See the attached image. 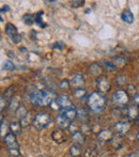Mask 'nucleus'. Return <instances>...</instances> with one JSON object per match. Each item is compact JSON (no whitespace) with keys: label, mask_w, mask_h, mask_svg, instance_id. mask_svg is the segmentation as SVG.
Here are the masks:
<instances>
[{"label":"nucleus","mask_w":139,"mask_h":157,"mask_svg":"<svg viewBox=\"0 0 139 157\" xmlns=\"http://www.w3.org/2000/svg\"><path fill=\"white\" fill-rule=\"evenodd\" d=\"M39 157H49V156H39Z\"/></svg>","instance_id":"a18cd8bd"},{"label":"nucleus","mask_w":139,"mask_h":157,"mask_svg":"<svg viewBox=\"0 0 139 157\" xmlns=\"http://www.w3.org/2000/svg\"><path fill=\"white\" fill-rule=\"evenodd\" d=\"M112 101L117 105H125L127 104V101H129V94H127L126 91L124 90H118L116 91L114 94H112Z\"/></svg>","instance_id":"20e7f679"},{"label":"nucleus","mask_w":139,"mask_h":157,"mask_svg":"<svg viewBox=\"0 0 139 157\" xmlns=\"http://www.w3.org/2000/svg\"><path fill=\"white\" fill-rule=\"evenodd\" d=\"M63 47H64V44L62 43V42H57V43L54 44V48L55 49H63Z\"/></svg>","instance_id":"e433bc0d"},{"label":"nucleus","mask_w":139,"mask_h":157,"mask_svg":"<svg viewBox=\"0 0 139 157\" xmlns=\"http://www.w3.org/2000/svg\"><path fill=\"white\" fill-rule=\"evenodd\" d=\"M19 105H21V104H19L18 97H12V99H11V101H10V105H9V110H10V112H12V111L16 112Z\"/></svg>","instance_id":"6ab92c4d"},{"label":"nucleus","mask_w":139,"mask_h":157,"mask_svg":"<svg viewBox=\"0 0 139 157\" xmlns=\"http://www.w3.org/2000/svg\"><path fill=\"white\" fill-rule=\"evenodd\" d=\"M52 140L56 141L57 143H62L65 141L64 132L61 129H55L52 134Z\"/></svg>","instance_id":"9b49d317"},{"label":"nucleus","mask_w":139,"mask_h":157,"mask_svg":"<svg viewBox=\"0 0 139 157\" xmlns=\"http://www.w3.org/2000/svg\"><path fill=\"white\" fill-rule=\"evenodd\" d=\"M133 103L135 104L136 106H139V93L136 94L135 96L133 97Z\"/></svg>","instance_id":"ea45409f"},{"label":"nucleus","mask_w":139,"mask_h":157,"mask_svg":"<svg viewBox=\"0 0 139 157\" xmlns=\"http://www.w3.org/2000/svg\"><path fill=\"white\" fill-rule=\"evenodd\" d=\"M42 17H43V12H39L37 14V16H35V21H37V24L40 26V27L44 28L45 27V24H43V19H42Z\"/></svg>","instance_id":"bb28decb"},{"label":"nucleus","mask_w":139,"mask_h":157,"mask_svg":"<svg viewBox=\"0 0 139 157\" xmlns=\"http://www.w3.org/2000/svg\"><path fill=\"white\" fill-rule=\"evenodd\" d=\"M9 10H10V6H4L3 8L1 9V13H6V12H8Z\"/></svg>","instance_id":"a19ab883"},{"label":"nucleus","mask_w":139,"mask_h":157,"mask_svg":"<svg viewBox=\"0 0 139 157\" xmlns=\"http://www.w3.org/2000/svg\"><path fill=\"white\" fill-rule=\"evenodd\" d=\"M6 33L11 37L12 35L16 34V33H18V32H17V28L15 27L13 24H6Z\"/></svg>","instance_id":"aec40b11"},{"label":"nucleus","mask_w":139,"mask_h":157,"mask_svg":"<svg viewBox=\"0 0 139 157\" xmlns=\"http://www.w3.org/2000/svg\"><path fill=\"white\" fill-rule=\"evenodd\" d=\"M2 68H3L4 71H13L15 68V64L11 60H6V61H3Z\"/></svg>","instance_id":"b1692460"},{"label":"nucleus","mask_w":139,"mask_h":157,"mask_svg":"<svg viewBox=\"0 0 139 157\" xmlns=\"http://www.w3.org/2000/svg\"><path fill=\"white\" fill-rule=\"evenodd\" d=\"M98 138L101 142H108L112 139V132L109 129H102L98 132Z\"/></svg>","instance_id":"9d476101"},{"label":"nucleus","mask_w":139,"mask_h":157,"mask_svg":"<svg viewBox=\"0 0 139 157\" xmlns=\"http://www.w3.org/2000/svg\"><path fill=\"white\" fill-rule=\"evenodd\" d=\"M21 124L23 127H27V126L30 124V113L29 112H28L23 119H21Z\"/></svg>","instance_id":"c85d7f7f"},{"label":"nucleus","mask_w":139,"mask_h":157,"mask_svg":"<svg viewBox=\"0 0 139 157\" xmlns=\"http://www.w3.org/2000/svg\"><path fill=\"white\" fill-rule=\"evenodd\" d=\"M137 139H138V140H139V132H138V134H137Z\"/></svg>","instance_id":"c03bdc74"},{"label":"nucleus","mask_w":139,"mask_h":157,"mask_svg":"<svg viewBox=\"0 0 139 157\" xmlns=\"http://www.w3.org/2000/svg\"><path fill=\"white\" fill-rule=\"evenodd\" d=\"M105 67L107 68L108 72H114L116 70V64H114L112 62H109V61H105Z\"/></svg>","instance_id":"2f4dec72"},{"label":"nucleus","mask_w":139,"mask_h":157,"mask_svg":"<svg viewBox=\"0 0 139 157\" xmlns=\"http://www.w3.org/2000/svg\"><path fill=\"white\" fill-rule=\"evenodd\" d=\"M83 157H96V152L91 147H88L83 153Z\"/></svg>","instance_id":"393cba45"},{"label":"nucleus","mask_w":139,"mask_h":157,"mask_svg":"<svg viewBox=\"0 0 139 157\" xmlns=\"http://www.w3.org/2000/svg\"><path fill=\"white\" fill-rule=\"evenodd\" d=\"M77 116H78L81 120H87V119L89 118V117H88V113L86 112V110L83 109V108H79V109H77Z\"/></svg>","instance_id":"cd10ccee"},{"label":"nucleus","mask_w":139,"mask_h":157,"mask_svg":"<svg viewBox=\"0 0 139 157\" xmlns=\"http://www.w3.org/2000/svg\"><path fill=\"white\" fill-rule=\"evenodd\" d=\"M49 107L52 108L54 111H58V110H61V107H60V105H59V103H58V101H57V98L56 99H54V101L50 103V105H49Z\"/></svg>","instance_id":"7c9ffc66"},{"label":"nucleus","mask_w":139,"mask_h":157,"mask_svg":"<svg viewBox=\"0 0 139 157\" xmlns=\"http://www.w3.org/2000/svg\"><path fill=\"white\" fill-rule=\"evenodd\" d=\"M57 101H58L59 105H60L61 110L64 109V108L70 107V106H73L72 101H71V99L69 98V96H67V95H60V96L57 98Z\"/></svg>","instance_id":"f8f14e48"},{"label":"nucleus","mask_w":139,"mask_h":157,"mask_svg":"<svg viewBox=\"0 0 139 157\" xmlns=\"http://www.w3.org/2000/svg\"><path fill=\"white\" fill-rule=\"evenodd\" d=\"M28 98L32 104L37 106H49L54 99H56V95L54 92L49 90H31L30 94L28 95Z\"/></svg>","instance_id":"f257e3e1"},{"label":"nucleus","mask_w":139,"mask_h":157,"mask_svg":"<svg viewBox=\"0 0 139 157\" xmlns=\"http://www.w3.org/2000/svg\"><path fill=\"white\" fill-rule=\"evenodd\" d=\"M116 81H117V85L118 86H124L127 83V78H126V76H124V75H120V76L117 77Z\"/></svg>","instance_id":"a878e982"},{"label":"nucleus","mask_w":139,"mask_h":157,"mask_svg":"<svg viewBox=\"0 0 139 157\" xmlns=\"http://www.w3.org/2000/svg\"><path fill=\"white\" fill-rule=\"evenodd\" d=\"M33 18H34V16L31 14H26V15H24V17H23V19H24V21H25L26 25H32L33 21H34Z\"/></svg>","instance_id":"c756f323"},{"label":"nucleus","mask_w":139,"mask_h":157,"mask_svg":"<svg viewBox=\"0 0 139 157\" xmlns=\"http://www.w3.org/2000/svg\"><path fill=\"white\" fill-rule=\"evenodd\" d=\"M96 86H98V89L100 90L101 93H106L110 90V82L109 79L105 76H101L96 80Z\"/></svg>","instance_id":"39448f33"},{"label":"nucleus","mask_w":139,"mask_h":157,"mask_svg":"<svg viewBox=\"0 0 139 157\" xmlns=\"http://www.w3.org/2000/svg\"><path fill=\"white\" fill-rule=\"evenodd\" d=\"M83 3H85V1H83V0H78V1L74 0V1H72V4L74 6H83Z\"/></svg>","instance_id":"4c0bfd02"},{"label":"nucleus","mask_w":139,"mask_h":157,"mask_svg":"<svg viewBox=\"0 0 139 157\" xmlns=\"http://www.w3.org/2000/svg\"><path fill=\"white\" fill-rule=\"evenodd\" d=\"M131 128V124L129 121L126 120H121L114 124V130L118 132L119 135H125Z\"/></svg>","instance_id":"423d86ee"},{"label":"nucleus","mask_w":139,"mask_h":157,"mask_svg":"<svg viewBox=\"0 0 139 157\" xmlns=\"http://www.w3.org/2000/svg\"><path fill=\"white\" fill-rule=\"evenodd\" d=\"M50 122H52V118L48 113H37L34 117L33 121H32L33 125L37 128H40V129L48 127Z\"/></svg>","instance_id":"7ed1b4c3"},{"label":"nucleus","mask_w":139,"mask_h":157,"mask_svg":"<svg viewBox=\"0 0 139 157\" xmlns=\"http://www.w3.org/2000/svg\"><path fill=\"white\" fill-rule=\"evenodd\" d=\"M4 143H6V145L9 147V149L19 147L18 143H17V140H16V137H15V135L12 134V132L6 134V136H4Z\"/></svg>","instance_id":"0eeeda50"},{"label":"nucleus","mask_w":139,"mask_h":157,"mask_svg":"<svg viewBox=\"0 0 139 157\" xmlns=\"http://www.w3.org/2000/svg\"><path fill=\"white\" fill-rule=\"evenodd\" d=\"M126 157H138V156L136 155V154H129V155L126 156Z\"/></svg>","instance_id":"79ce46f5"},{"label":"nucleus","mask_w":139,"mask_h":157,"mask_svg":"<svg viewBox=\"0 0 139 157\" xmlns=\"http://www.w3.org/2000/svg\"><path fill=\"white\" fill-rule=\"evenodd\" d=\"M27 113H28V111H27V109H26L24 105H19V107L17 108L16 112H15V114H16V116L18 117V118H21V119H23Z\"/></svg>","instance_id":"5701e85b"},{"label":"nucleus","mask_w":139,"mask_h":157,"mask_svg":"<svg viewBox=\"0 0 139 157\" xmlns=\"http://www.w3.org/2000/svg\"><path fill=\"white\" fill-rule=\"evenodd\" d=\"M6 120H3V118H1V129H0V132H1V135L3 136L4 132H6Z\"/></svg>","instance_id":"c9c22d12"},{"label":"nucleus","mask_w":139,"mask_h":157,"mask_svg":"<svg viewBox=\"0 0 139 157\" xmlns=\"http://www.w3.org/2000/svg\"><path fill=\"white\" fill-rule=\"evenodd\" d=\"M56 124L61 129H67V128H69L71 126V121L65 118L63 114H59L56 118Z\"/></svg>","instance_id":"1a4fd4ad"},{"label":"nucleus","mask_w":139,"mask_h":157,"mask_svg":"<svg viewBox=\"0 0 139 157\" xmlns=\"http://www.w3.org/2000/svg\"><path fill=\"white\" fill-rule=\"evenodd\" d=\"M106 104H107V98L101 92H93L88 96L87 105L89 109L93 112H101L105 109Z\"/></svg>","instance_id":"f03ea898"},{"label":"nucleus","mask_w":139,"mask_h":157,"mask_svg":"<svg viewBox=\"0 0 139 157\" xmlns=\"http://www.w3.org/2000/svg\"><path fill=\"white\" fill-rule=\"evenodd\" d=\"M4 106H6V96H4V95H1V108H0L1 112L3 111Z\"/></svg>","instance_id":"58836bf2"},{"label":"nucleus","mask_w":139,"mask_h":157,"mask_svg":"<svg viewBox=\"0 0 139 157\" xmlns=\"http://www.w3.org/2000/svg\"><path fill=\"white\" fill-rule=\"evenodd\" d=\"M74 97H76L77 99H80V101H83V99H85V97L87 96V91H86L85 89H77L74 91Z\"/></svg>","instance_id":"4be33fe9"},{"label":"nucleus","mask_w":139,"mask_h":157,"mask_svg":"<svg viewBox=\"0 0 139 157\" xmlns=\"http://www.w3.org/2000/svg\"><path fill=\"white\" fill-rule=\"evenodd\" d=\"M83 81H85V78H83V75L76 74V75H74V77H73V79H72V85L73 86H80L83 83Z\"/></svg>","instance_id":"412c9836"},{"label":"nucleus","mask_w":139,"mask_h":157,"mask_svg":"<svg viewBox=\"0 0 139 157\" xmlns=\"http://www.w3.org/2000/svg\"><path fill=\"white\" fill-rule=\"evenodd\" d=\"M121 18H122V21H124V23L133 24L134 15H133V13L129 10V9H125V10H123V12L121 13Z\"/></svg>","instance_id":"4468645a"},{"label":"nucleus","mask_w":139,"mask_h":157,"mask_svg":"<svg viewBox=\"0 0 139 157\" xmlns=\"http://www.w3.org/2000/svg\"><path fill=\"white\" fill-rule=\"evenodd\" d=\"M69 152H70V155L72 156V157H79V156H81V154H83V151H81V145L74 143L73 145H71Z\"/></svg>","instance_id":"dca6fc26"},{"label":"nucleus","mask_w":139,"mask_h":157,"mask_svg":"<svg viewBox=\"0 0 139 157\" xmlns=\"http://www.w3.org/2000/svg\"><path fill=\"white\" fill-rule=\"evenodd\" d=\"M11 39H12V41H13V43H15V44H18V43H21V35L19 34V33H16V34H14V35H12L11 36Z\"/></svg>","instance_id":"72a5a7b5"},{"label":"nucleus","mask_w":139,"mask_h":157,"mask_svg":"<svg viewBox=\"0 0 139 157\" xmlns=\"http://www.w3.org/2000/svg\"><path fill=\"white\" fill-rule=\"evenodd\" d=\"M21 128H23V126H21V122H18V121H13V122L9 125V129H10V132H12V134H14L15 136L21 134Z\"/></svg>","instance_id":"2eb2a0df"},{"label":"nucleus","mask_w":139,"mask_h":157,"mask_svg":"<svg viewBox=\"0 0 139 157\" xmlns=\"http://www.w3.org/2000/svg\"><path fill=\"white\" fill-rule=\"evenodd\" d=\"M9 153L11 156L16 157L21 155V151H19V147H14V149H9Z\"/></svg>","instance_id":"473e14b6"},{"label":"nucleus","mask_w":139,"mask_h":157,"mask_svg":"<svg viewBox=\"0 0 139 157\" xmlns=\"http://www.w3.org/2000/svg\"><path fill=\"white\" fill-rule=\"evenodd\" d=\"M89 72H90V74L93 75V76H98V75L102 74L103 68L98 63H92L89 67Z\"/></svg>","instance_id":"f3484780"},{"label":"nucleus","mask_w":139,"mask_h":157,"mask_svg":"<svg viewBox=\"0 0 139 157\" xmlns=\"http://www.w3.org/2000/svg\"><path fill=\"white\" fill-rule=\"evenodd\" d=\"M136 155H137V156L139 157V150H138V151H137V152H136Z\"/></svg>","instance_id":"37998d69"},{"label":"nucleus","mask_w":139,"mask_h":157,"mask_svg":"<svg viewBox=\"0 0 139 157\" xmlns=\"http://www.w3.org/2000/svg\"><path fill=\"white\" fill-rule=\"evenodd\" d=\"M126 116L129 117V119H133V120H135V119L139 118V110H138V108L136 107V106H132V107H129L126 109Z\"/></svg>","instance_id":"a211bd4d"},{"label":"nucleus","mask_w":139,"mask_h":157,"mask_svg":"<svg viewBox=\"0 0 139 157\" xmlns=\"http://www.w3.org/2000/svg\"><path fill=\"white\" fill-rule=\"evenodd\" d=\"M60 87L62 88V89H65V90L70 89V82L67 80V79H64V80H62V81H61V83H60Z\"/></svg>","instance_id":"f704fd0d"},{"label":"nucleus","mask_w":139,"mask_h":157,"mask_svg":"<svg viewBox=\"0 0 139 157\" xmlns=\"http://www.w3.org/2000/svg\"><path fill=\"white\" fill-rule=\"evenodd\" d=\"M72 139L75 141V143H76V144L83 145V143H85V141H86V136L83 135V132H79V130H77V132H73Z\"/></svg>","instance_id":"ddd939ff"},{"label":"nucleus","mask_w":139,"mask_h":157,"mask_svg":"<svg viewBox=\"0 0 139 157\" xmlns=\"http://www.w3.org/2000/svg\"><path fill=\"white\" fill-rule=\"evenodd\" d=\"M61 114H63V116L65 117L67 119H69L70 121H74L75 119L77 118V109L74 107V105L73 106H70V107L68 108H64V109L61 110Z\"/></svg>","instance_id":"6e6552de"}]
</instances>
